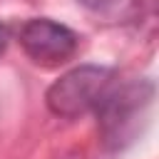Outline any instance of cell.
Masks as SVG:
<instances>
[{
    "instance_id": "cell-5",
    "label": "cell",
    "mask_w": 159,
    "mask_h": 159,
    "mask_svg": "<svg viewBox=\"0 0 159 159\" xmlns=\"http://www.w3.org/2000/svg\"><path fill=\"white\" fill-rule=\"evenodd\" d=\"M7 40H10V30H7V25H5V22H0V55L5 52Z\"/></svg>"
},
{
    "instance_id": "cell-1",
    "label": "cell",
    "mask_w": 159,
    "mask_h": 159,
    "mask_svg": "<svg viewBox=\"0 0 159 159\" xmlns=\"http://www.w3.org/2000/svg\"><path fill=\"white\" fill-rule=\"evenodd\" d=\"M152 99L154 84L149 80H132L122 84L117 80L94 107L102 142L112 149L129 144L139 134V124L144 122Z\"/></svg>"
},
{
    "instance_id": "cell-2",
    "label": "cell",
    "mask_w": 159,
    "mask_h": 159,
    "mask_svg": "<svg viewBox=\"0 0 159 159\" xmlns=\"http://www.w3.org/2000/svg\"><path fill=\"white\" fill-rule=\"evenodd\" d=\"M114 82H117V75L109 67H99V65L72 67L57 82L50 84L45 94L47 109L65 119L94 112V107L99 104V99L107 94V89Z\"/></svg>"
},
{
    "instance_id": "cell-4",
    "label": "cell",
    "mask_w": 159,
    "mask_h": 159,
    "mask_svg": "<svg viewBox=\"0 0 159 159\" xmlns=\"http://www.w3.org/2000/svg\"><path fill=\"white\" fill-rule=\"evenodd\" d=\"M84 10H89L97 17H107V20H117V17H127L134 10V0H77Z\"/></svg>"
},
{
    "instance_id": "cell-3",
    "label": "cell",
    "mask_w": 159,
    "mask_h": 159,
    "mask_svg": "<svg viewBox=\"0 0 159 159\" xmlns=\"http://www.w3.org/2000/svg\"><path fill=\"white\" fill-rule=\"evenodd\" d=\"M20 45L32 62L42 67H57L77 52L80 37L62 22L50 17H32L20 27Z\"/></svg>"
}]
</instances>
